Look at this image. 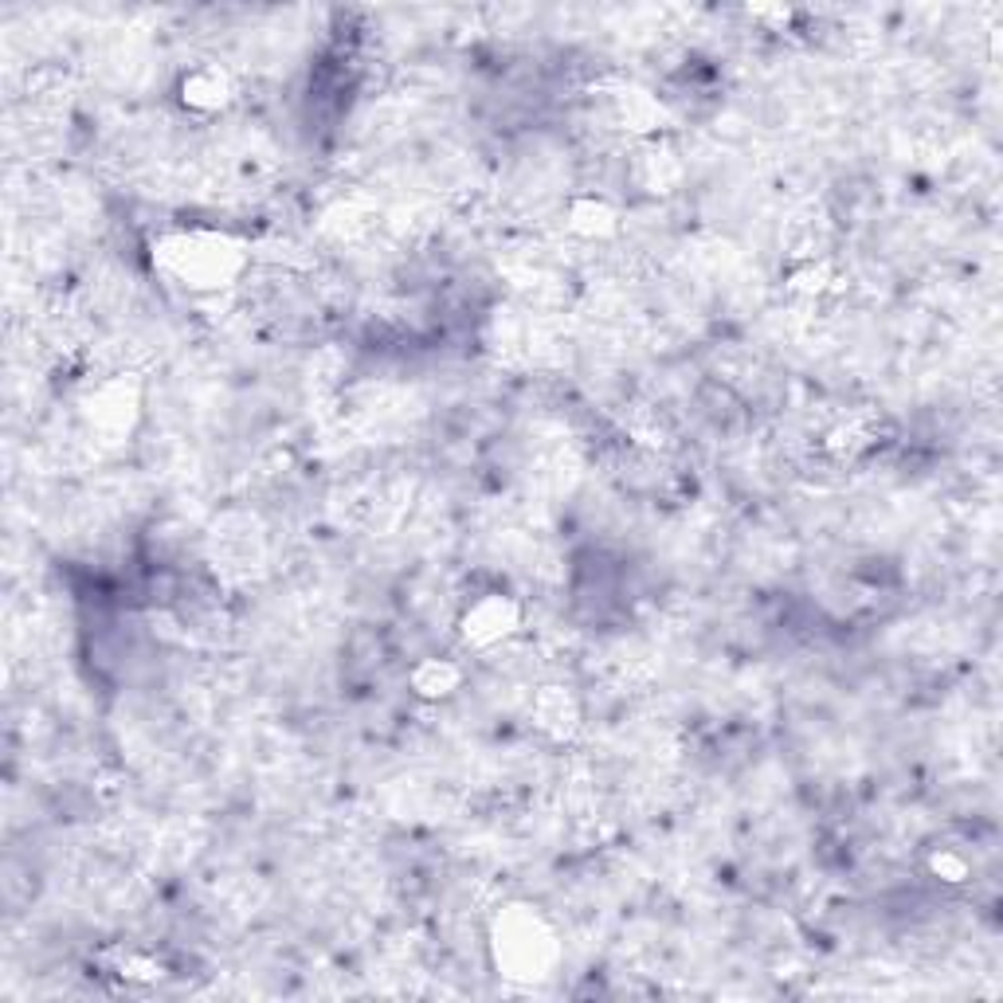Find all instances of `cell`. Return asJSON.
<instances>
[{
	"mask_svg": "<svg viewBox=\"0 0 1003 1003\" xmlns=\"http://www.w3.org/2000/svg\"><path fill=\"white\" fill-rule=\"evenodd\" d=\"M510 628H514V608H510L502 596H490V600H482V604L471 608V620H467V640L494 643V640H502Z\"/></svg>",
	"mask_w": 1003,
	"mask_h": 1003,
	"instance_id": "cell-1",
	"label": "cell"
},
{
	"mask_svg": "<svg viewBox=\"0 0 1003 1003\" xmlns=\"http://www.w3.org/2000/svg\"><path fill=\"white\" fill-rule=\"evenodd\" d=\"M224 90H228V79H224V72H216V67H205V72H196L193 79L185 83V102H193V107H220L224 102Z\"/></svg>",
	"mask_w": 1003,
	"mask_h": 1003,
	"instance_id": "cell-2",
	"label": "cell"
}]
</instances>
